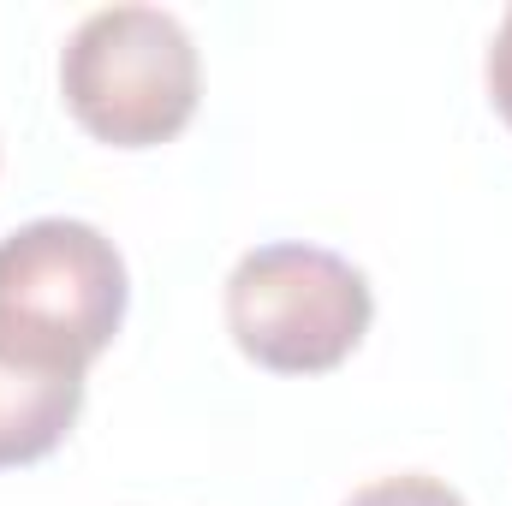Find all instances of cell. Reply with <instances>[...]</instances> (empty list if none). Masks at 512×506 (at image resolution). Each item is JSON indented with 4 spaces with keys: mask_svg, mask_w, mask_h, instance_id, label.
Masks as SVG:
<instances>
[{
    "mask_svg": "<svg viewBox=\"0 0 512 506\" xmlns=\"http://www.w3.org/2000/svg\"><path fill=\"white\" fill-rule=\"evenodd\" d=\"M126 304V256L102 227L48 215L0 239V310L72 340L90 364L114 346Z\"/></svg>",
    "mask_w": 512,
    "mask_h": 506,
    "instance_id": "obj_3",
    "label": "cell"
},
{
    "mask_svg": "<svg viewBox=\"0 0 512 506\" xmlns=\"http://www.w3.org/2000/svg\"><path fill=\"white\" fill-rule=\"evenodd\" d=\"M66 114L114 149H155L191 126L203 60L191 30L161 6H102L60 54Z\"/></svg>",
    "mask_w": 512,
    "mask_h": 506,
    "instance_id": "obj_1",
    "label": "cell"
},
{
    "mask_svg": "<svg viewBox=\"0 0 512 506\" xmlns=\"http://www.w3.org/2000/svg\"><path fill=\"white\" fill-rule=\"evenodd\" d=\"M489 102H495V114L512 126V12L501 18V30H495V42H489Z\"/></svg>",
    "mask_w": 512,
    "mask_h": 506,
    "instance_id": "obj_6",
    "label": "cell"
},
{
    "mask_svg": "<svg viewBox=\"0 0 512 506\" xmlns=\"http://www.w3.org/2000/svg\"><path fill=\"white\" fill-rule=\"evenodd\" d=\"M376 298L364 268L322 245H256L227 274V334L256 370L322 376L370 334Z\"/></svg>",
    "mask_w": 512,
    "mask_h": 506,
    "instance_id": "obj_2",
    "label": "cell"
},
{
    "mask_svg": "<svg viewBox=\"0 0 512 506\" xmlns=\"http://www.w3.org/2000/svg\"><path fill=\"white\" fill-rule=\"evenodd\" d=\"M84 376L90 358L72 340L0 310V471L48 459L72 435L84 411Z\"/></svg>",
    "mask_w": 512,
    "mask_h": 506,
    "instance_id": "obj_4",
    "label": "cell"
},
{
    "mask_svg": "<svg viewBox=\"0 0 512 506\" xmlns=\"http://www.w3.org/2000/svg\"><path fill=\"white\" fill-rule=\"evenodd\" d=\"M346 506H465V495L441 477H423V471H405V477H382V483H364Z\"/></svg>",
    "mask_w": 512,
    "mask_h": 506,
    "instance_id": "obj_5",
    "label": "cell"
}]
</instances>
